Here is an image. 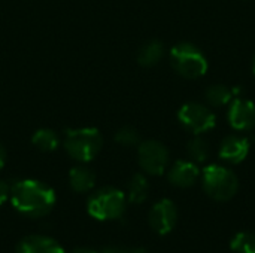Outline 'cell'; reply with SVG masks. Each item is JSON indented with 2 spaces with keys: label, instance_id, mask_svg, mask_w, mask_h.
<instances>
[{
  "label": "cell",
  "instance_id": "6da1fadb",
  "mask_svg": "<svg viewBox=\"0 0 255 253\" xmlns=\"http://www.w3.org/2000/svg\"><path fill=\"white\" fill-rule=\"evenodd\" d=\"M9 200L18 213L40 219L55 206V192L49 185L40 180L24 179L10 186Z\"/></svg>",
  "mask_w": 255,
  "mask_h": 253
},
{
  "label": "cell",
  "instance_id": "7a4b0ae2",
  "mask_svg": "<svg viewBox=\"0 0 255 253\" xmlns=\"http://www.w3.org/2000/svg\"><path fill=\"white\" fill-rule=\"evenodd\" d=\"M202 186L215 201H230L239 189V179L233 170L220 164H209L202 171Z\"/></svg>",
  "mask_w": 255,
  "mask_h": 253
},
{
  "label": "cell",
  "instance_id": "3957f363",
  "mask_svg": "<svg viewBox=\"0 0 255 253\" xmlns=\"http://www.w3.org/2000/svg\"><path fill=\"white\" fill-rule=\"evenodd\" d=\"M170 63L185 79H199L206 75L209 63L205 52L191 42H179L170 49Z\"/></svg>",
  "mask_w": 255,
  "mask_h": 253
},
{
  "label": "cell",
  "instance_id": "277c9868",
  "mask_svg": "<svg viewBox=\"0 0 255 253\" xmlns=\"http://www.w3.org/2000/svg\"><path fill=\"white\" fill-rule=\"evenodd\" d=\"M127 207V197L123 191L108 186L96 191L87 201V212L97 221H117Z\"/></svg>",
  "mask_w": 255,
  "mask_h": 253
},
{
  "label": "cell",
  "instance_id": "5b68a950",
  "mask_svg": "<svg viewBox=\"0 0 255 253\" xmlns=\"http://www.w3.org/2000/svg\"><path fill=\"white\" fill-rule=\"evenodd\" d=\"M103 145L102 134L97 128H76L69 130L64 139L66 152L79 163H88L97 157Z\"/></svg>",
  "mask_w": 255,
  "mask_h": 253
},
{
  "label": "cell",
  "instance_id": "8992f818",
  "mask_svg": "<svg viewBox=\"0 0 255 253\" xmlns=\"http://www.w3.org/2000/svg\"><path fill=\"white\" fill-rule=\"evenodd\" d=\"M178 121L185 130H188L194 136H202L215 128L217 115L206 104L188 101L179 107Z\"/></svg>",
  "mask_w": 255,
  "mask_h": 253
},
{
  "label": "cell",
  "instance_id": "52a82bcc",
  "mask_svg": "<svg viewBox=\"0 0 255 253\" xmlns=\"http://www.w3.org/2000/svg\"><path fill=\"white\" fill-rule=\"evenodd\" d=\"M137 160L140 169L151 176H161L169 167V151L158 140H145L139 143Z\"/></svg>",
  "mask_w": 255,
  "mask_h": 253
},
{
  "label": "cell",
  "instance_id": "ba28073f",
  "mask_svg": "<svg viewBox=\"0 0 255 253\" xmlns=\"http://www.w3.org/2000/svg\"><path fill=\"white\" fill-rule=\"evenodd\" d=\"M229 125L241 133L253 131L255 128V104L245 97H235L227 106Z\"/></svg>",
  "mask_w": 255,
  "mask_h": 253
},
{
  "label": "cell",
  "instance_id": "9c48e42d",
  "mask_svg": "<svg viewBox=\"0 0 255 253\" xmlns=\"http://www.w3.org/2000/svg\"><path fill=\"white\" fill-rule=\"evenodd\" d=\"M149 225L151 228L160 234V236H166L169 234L176 222H178V209L176 204L167 198H163L160 201H157L151 212H149Z\"/></svg>",
  "mask_w": 255,
  "mask_h": 253
},
{
  "label": "cell",
  "instance_id": "30bf717a",
  "mask_svg": "<svg viewBox=\"0 0 255 253\" xmlns=\"http://www.w3.org/2000/svg\"><path fill=\"white\" fill-rule=\"evenodd\" d=\"M251 151V142L242 134H229L226 136L218 149V155L223 161L229 164H241L247 160Z\"/></svg>",
  "mask_w": 255,
  "mask_h": 253
},
{
  "label": "cell",
  "instance_id": "8fae6325",
  "mask_svg": "<svg viewBox=\"0 0 255 253\" xmlns=\"http://www.w3.org/2000/svg\"><path fill=\"white\" fill-rule=\"evenodd\" d=\"M200 176L199 166L191 160H178L167 171L169 182L176 188H191Z\"/></svg>",
  "mask_w": 255,
  "mask_h": 253
},
{
  "label": "cell",
  "instance_id": "7c38bea8",
  "mask_svg": "<svg viewBox=\"0 0 255 253\" xmlns=\"http://www.w3.org/2000/svg\"><path fill=\"white\" fill-rule=\"evenodd\" d=\"M16 253H66L58 242L51 237L31 234L19 240Z\"/></svg>",
  "mask_w": 255,
  "mask_h": 253
},
{
  "label": "cell",
  "instance_id": "4fadbf2b",
  "mask_svg": "<svg viewBox=\"0 0 255 253\" xmlns=\"http://www.w3.org/2000/svg\"><path fill=\"white\" fill-rule=\"evenodd\" d=\"M69 185L78 194L90 192L96 185V174L84 166H76L69 171Z\"/></svg>",
  "mask_w": 255,
  "mask_h": 253
},
{
  "label": "cell",
  "instance_id": "5bb4252c",
  "mask_svg": "<svg viewBox=\"0 0 255 253\" xmlns=\"http://www.w3.org/2000/svg\"><path fill=\"white\" fill-rule=\"evenodd\" d=\"M149 194V183L145 174H134L127 185V201L131 204H142Z\"/></svg>",
  "mask_w": 255,
  "mask_h": 253
},
{
  "label": "cell",
  "instance_id": "9a60e30c",
  "mask_svg": "<svg viewBox=\"0 0 255 253\" xmlns=\"http://www.w3.org/2000/svg\"><path fill=\"white\" fill-rule=\"evenodd\" d=\"M164 55V45L154 39L146 42L137 52V61L143 67H152L160 63V60Z\"/></svg>",
  "mask_w": 255,
  "mask_h": 253
},
{
  "label": "cell",
  "instance_id": "2e32d148",
  "mask_svg": "<svg viewBox=\"0 0 255 253\" xmlns=\"http://www.w3.org/2000/svg\"><path fill=\"white\" fill-rule=\"evenodd\" d=\"M233 98H235L233 89L223 84H214L205 91V100L211 107L229 106Z\"/></svg>",
  "mask_w": 255,
  "mask_h": 253
},
{
  "label": "cell",
  "instance_id": "e0dca14e",
  "mask_svg": "<svg viewBox=\"0 0 255 253\" xmlns=\"http://www.w3.org/2000/svg\"><path fill=\"white\" fill-rule=\"evenodd\" d=\"M31 143L42 152H52L58 148L60 145V139L58 134L54 130L49 128H40L37 130L33 137H31Z\"/></svg>",
  "mask_w": 255,
  "mask_h": 253
},
{
  "label": "cell",
  "instance_id": "ac0fdd59",
  "mask_svg": "<svg viewBox=\"0 0 255 253\" xmlns=\"http://www.w3.org/2000/svg\"><path fill=\"white\" fill-rule=\"evenodd\" d=\"M187 154H188L190 160L196 164L206 163L209 158V154H211L208 140L203 139L202 136H194L187 145Z\"/></svg>",
  "mask_w": 255,
  "mask_h": 253
},
{
  "label": "cell",
  "instance_id": "d6986e66",
  "mask_svg": "<svg viewBox=\"0 0 255 253\" xmlns=\"http://www.w3.org/2000/svg\"><path fill=\"white\" fill-rule=\"evenodd\" d=\"M230 248L235 253H255V233L251 231L238 233L233 237Z\"/></svg>",
  "mask_w": 255,
  "mask_h": 253
},
{
  "label": "cell",
  "instance_id": "ffe728a7",
  "mask_svg": "<svg viewBox=\"0 0 255 253\" xmlns=\"http://www.w3.org/2000/svg\"><path fill=\"white\" fill-rule=\"evenodd\" d=\"M115 142L123 146H136L140 143V136L133 127H123L115 133Z\"/></svg>",
  "mask_w": 255,
  "mask_h": 253
},
{
  "label": "cell",
  "instance_id": "44dd1931",
  "mask_svg": "<svg viewBox=\"0 0 255 253\" xmlns=\"http://www.w3.org/2000/svg\"><path fill=\"white\" fill-rule=\"evenodd\" d=\"M10 197V186L4 182L0 180V206H3Z\"/></svg>",
  "mask_w": 255,
  "mask_h": 253
},
{
  "label": "cell",
  "instance_id": "7402d4cb",
  "mask_svg": "<svg viewBox=\"0 0 255 253\" xmlns=\"http://www.w3.org/2000/svg\"><path fill=\"white\" fill-rule=\"evenodd\" d=\"M70 253H99L96 249H91V248H76V249H73Z\"/></svg>",
  "mask_w": 255,
  "mask_h": 253
},
{
  "label": "cell",
  "instance_id": "603a6c76",
  "mask_svg": "<svg viewBox=\"0 0 255 253\" xmlns=\"http://www.w3.org/2000/svg\"><path fill=\"white\" fill-rule=\"evenodd\" d=\"M4 164H6V151H4V148L0 145V170L4 167Z\"/></svg>",
  "mask_w": 255,
  "mask_h": 253
},
{
  "label": "cell",
  "instance_id": "cb8c5ba5",
  "mask_svg": "<svg viewBox=\"0 0 255 253\" xmlns=\"http://www.w3.org/2000/svg\"><path fill=\"white\" fill-rule=\"evenodd\" d=\"M102 253H127V251H123L120 248H108V249H103Z\"/></svg>",
  "mask_w": 255,
  "mask_h": 253
},
{
  "label": "cell",
  "instance_id": "d4e9b609",
  "mask_svg": "<svg viewBox=\"0 0 255 253\" xmlns=\"http://www.w3.org/2000/svg\"><path fill=\"white\" fill-rule=\"evenodd\" d=\"M127 253H148V251L143 249V248H134L131 251H127Z\"/></svg>",
  "mask_w": 255,
  "mask_h": 253
},
{
  "label": "cell",
  "instance_id": "484cf974",
  "mask_svg": "<svg viewBox=\"0 0 255 253\" xmlns=\"http://www.w3.org/2000/svg\"><path fill=\"white\" fill-rule=\"evenodd\" d=\"M251 69H253V73H254L255 76V55L254 58H253V63H251Z\"/></svg>",
  "mask_w": 255,
  "mask_h": 253
}]
</instances>
